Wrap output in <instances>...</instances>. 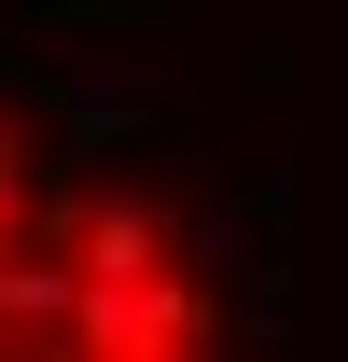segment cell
I'll return each instance as SVG.
<instances>
[{"mask_svg": "<svg viewBox=\"0 0 348 362\" xmlns=\"http://www.w3.org/2000/svg\"><path fill=\"white\" fill-rule=\"evenodd\" d=\"M42 237V139L0 112V251H28Z\"/></svg>", "mask_w": 348, "mask_h": 362, "instance_id": "obj_1", "label": "cell"}]
</instances>
